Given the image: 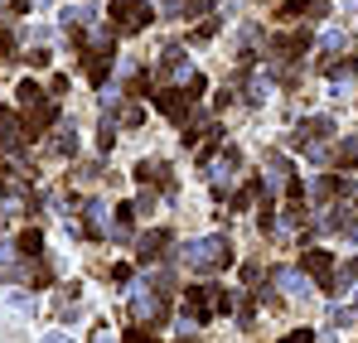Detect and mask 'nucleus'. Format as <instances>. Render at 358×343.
Returning a JSON list of instances; mask_svg holds the SVG:
<instances>
[{
    "label": "nucleus",
    "mask_w": 358,
    "mask_h": 343,
    "mask_svg": "<svg viewBox=\"0 0 358 343\" xmlns=\"http://www.w3.org/2000/svg\"><path fill=\"white\" fill-rule=\"evenodd\" d=\"M184 261H189V271H223V266L233 261V242H228L223 232L199 237V242L184 247Z\"/></svg>",
    "instance_id": "nucleus-1"
},
{
    "label": "nucleus",
    "mask_w": 358,
    "mask_h": 343,
    "mask_svg": "<svg viewBox=\"0 0 358 343\" xmlns=\"http://www.w3.org/2000/svg\"><path fill=\"white\" fill-rule=\"evenodd\" d=\"M213 309H233V295H228V290H213V286L189 290V314H194L199 324L213 319Z\"/></svg>",
    "instance_id": "nucleus-2"
},
{
    "label": "nucleus",
    "mask_w": 358,
    "mask_h": 343,
    "mask_svg": "<svg viewBox=\"0 0 358 343\" xmlns=\"http://www.w3.org/2000/svg\"><path fill=\"white\" fill-rule=\"evenodd\" d=\"M112 20H117V29L136 34V29H145L150 5H145V0H112Z\"/></svg>",
    "instance_id": "nucleus-3"
},
{
    "label": "nucleus",
    "mask_w": 358,
    "mask_h": 343,
    "mask_svg": "<svg viewBox=\"0 0 358 343\" xmlns=\"http://www.w3.org/2000/svg\"><path fill=\"white\" fill-rule=\"evenodd\" d=\"M300 266L320 281V290H334V256L329 251H320V247H310L305 256H300Z\"/></svg>",
    "instance_id": "nucleus-4"
},
{
    "label": "nucleus",
    "mask_w": 358,
    "mask_h": 343,
    "mask_svg": "<svg viewBox=\"0 0 358 343\" xmlns=\"http://www.w3.org/2000/svg\"><path fill=\"white\" fill-rule=\"evenodd\" d=\"M334 131V121L329 116H310V121H300V131H296V140L310 150V145H324V136Z\"/></svg>",
    "instance_id": "nucleus-5"
},
{
    "label": "nucleus",
    "mask_w": 358,
    "mask_h": 343,
    "mask_svg": "<svg viewBox=\"0 0 358 343\" xmlns=\"http://www.w3.org/2000/svg\"><path fill=\"white\" fill-rule=\"evenodd\" d=\"M20 140H24V126L0 107V150H5V155H15V150H20Z\"/></svg>",
    "instance_id": "nucleus-6"
},
{
    "label": "nucleus",
    "mask_w": 358,
    "mask_h": 343,
    "mask_svg": "<svg viewBox=\"0 0 358 343\" xmlns=\"http://www.w3.org/2000/svg\"><path fill=\"white\" fill-rule=\"evenodd\" d=\"M305 49H310V34H286V39L271 44V58H276V63H291V58H300Z\"/></svg>",
    "instance_id": "nucleus-7"
},
{
    "label": "nucleus",
    "mask_w": 358,
    "mask_h": 343,
    "mask_svg": "<svg viewBox=\"0 0 358 343\" xmlns=\"http://www.w3.org/2000/svg\"><path fill=\"white\" fill-rule=\"evenodd\" d=\"M189 102H194L189 92H160V97H155V107H160V112H170L175 121H184V126H189Z\"/></svg>",
    "instance_id": "nucleus-8"
},
{
    "label": "nucleus",
    "mask_w": 358,
    "mask_h": 343,
    "mask_svg": "<svg viewBox=\"0 0 358 343\" xmlns=\"http://www.w3.org/2000/svg\"><path fill=\"white\" fill-rule=\"evenodd\" d=\"M131 309H136V319H150V324H160V319H165V300H160V295H136V305H131Z\"/></svg>",
    "instance_id": "nucleus-9"
},
{
    "label": "nucleus",
    "mask_w": 358,
    "mask_h": 343,
    "mask_svg": "<svg viewBox=\"0 0 358 343\" xmlns=\"http://www.w3.org/2000/svg\"><path fill=\"white\" fill-rule=\"evenodd\" d=\"M160 73H170V78H179L184 87H189V82L199 78V73H194V68L184 63V54H179V49H170V54H165V63H160Z\"/></svg>",
    "instance_id": "nucleus-10"
},
{
    "label": "nucleus",
    "mask_w": 358,
    "mask_h": 343,
    "mask_svg": "<svg viewBox=\"0 0 358 343\" xmlns=\"http://www.w3.org/2000/svg\"><path fill=\"white\" fill-rule=\"evenodd\" d=\"M296 15H315V20H324V0H286L276 20H296Z\"/></svg>",
    "instance_id": "nucleus-11"
},
{
    "label": "nucleus",
    "mask_w": 358,
    "mask_h": 343,
    "mask_svg": "<svg viewBox=\"0 0 358 343\" xmlns=\"http://www.w3.org/2000/svg\"><path fill=\"white\" fill-rule=\"evenodd\" d=\"M136 179H141V184H160V189H165V184H170V170H165L160 160H155V165L145 160V165H136Z\"/></svg>",
    "instance_id": "nucleus-12"
},
{
    "label": "nucleus",
    "mask_w": 358,
    "mask_h": 343,
    "mask_svg": "<svg viewBox=\"0 0 358 343\" xmlns=\"http://www.w3.org/2000/svg\"><path fill=\"white\" fill-rule=\"evenodd\" d=\"M165 242H170V232H150V237H145V242H141V261H145V266H150V261H155V256H160V247H165Z\"/></svg>",
    "instance_id": "nucleus-13"
},
{
    "label": "nucleus",
    "mask_w": 358,
    "mask_h": 343,
    "mask_svg": "<svg viewBox=\"0 0 358 343\" xmlns=\"http://www.w3.org/2000/svg\"><path fill=\"white\" fill-rule=\"evenodd\" d=\"M54 150H59V155H73V150H78V131H73V126H59V140H54Z\"/></svg>",
    "instance_id": "nucleus-14"
},
{
    "label": "nucleus",
    "mask_w": 358,
    "mask_h": 343,
    "mask_svg": "<svg viewBox=\"0 0 358 343\" xmlns=\"http://www.w3.org/2000/svg\"><path fill=\"white\" fill-rule=\"evenodd\" d=\"M87 78H92V82L107 78V54H87Z\"/></svg>",
    "instance_id": "nucleus-15"
},
{
    "label": "nucleus",
    "mask_w": 358,
    "mask_h": 343,
    "mask_svg": "<svg viewBox=\"0 0 358 343\" xmlns=\"http://www.w3.org/2000/svg\"><path fill=\"white\" fill-rule=\"evenodd\" d=\"M20 251H24V256H39V251H44V237H39V232H24V237H20Z\"/></svg>",
    "instance_id": "nucleus-16"
},
{
    "label": "nucleus",
    "mask_w": 358,
    "mask_h": 343,
    "mask_svg": "<svg viewBox=\"0 0 358 343\" xmlns=\"http://www.w3.org/2000/svg\"><path fill=\"white\" fill-rule=\"evenodd\" d=\"M20 102H24V107H34V102H44V92H39L34 82H24V87H20Z\"/></svg>",
    "instance_id": "nucleus-17"
},
{
    "label": "nucleus",
    "mask_w": 358,
    "mask_h": 343,
    "mask_svg": "<svg viewBox=\"0 0 358 343\" xmlns=\"http://www.w3.org/2000/svg\"><path fill=\"white\" fill-rule=\"evenodd\" d=\"M339 160H344V165H354V160H358V136H354V140H344V150H339Z\"/></svg>",
    "instance_id": "nucleus-18"
},
{
    "label": "nucleus",
    "mask_w": 358,
    "mask_h": 343,
    "mask_svg": "<svg viewBox=\"0 0 358 343\" xmlns=\"http://www.w3.org/2000/svg\"><path fill=\"white\" fill-rule=\"evenodd\" d=\"M329 324H334V329H349V324H354V314H349V309H334V314H329Z\"/></svg>",
    "instance_id": "nucleus-19"
},
{
    "label": "nucleus",
    "mask_w": 358,
    "mask_h": 343,
    "mask_svg": "<svg viewBox=\"0 0 358 343\" xmlns=\"http://www.w3.org/2000/svg\"><path fill=\"white\" fill-rule=\"evenodd\" d=\"M276 286H286V290H296V286H300V276H296V271H276Z\"/></svg>",
    "instance_id": "nucleus-20"
},
{
    "label": "nucleus",
    "mask_w": 358,
    "mask_h": 343,
    "mask_svg": "<svg viewBox=\"0 0 358 343\" xmlns=\"http://www.w3.org/2000/svg\"><path fill=\"white\" fill-rule=\"evenodd\" d=\"M281 343H315V334H310V329H296V334H286Z\"/></svg>",
    "instance_id": "nucleus-21"
},
{
    "label": "nucleus",
    "mask_w": 358,
    "mask_h": 343,
    "mask_svg": "<svg viewBox=\"0 0 358 343\" xmlns=\"http://www.w3.org/2000/svg\"><path fill=\"white\" fill-rule=\"evenodd\" d=\"M126 343H155V334H145V329H131V334H126Z\"/></svg>",
    "instance_id": "nucleus-22"
},
{
    "label": "nucleus",
    "mask_w": 358,
    "mask_h": 343,
    "mask_svg": "<svg viewBox=\"0 0 358 343\" xmlns=\"http://www.w3.org/2000/svg\"><path fill=\"white\" fill-rule=\"evenodd\" d=\"M344 276H349V281H358V256L349 261V266H344Z\"/></svg>",
    "instance_id": "nucleus-23"
},
{
    "label": "nucleus",
    "mask_w": 358,
    "mask_h": 343,
    "mask_svg": "<svg viewBox=\"0 0 358 343\" xmlns=\"http://www.w3.org/2000/svg\"><path fill=\"white\" fill-rule=\"evenodd\" d=\"M49 343H68V339H49Z\"/></svg>",
    "instance_id": "nucleus-24"
}]
</instances>
